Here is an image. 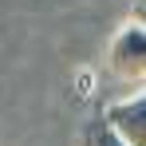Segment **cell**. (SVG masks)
Returning a JSON list of instances; mask_svg holds the SVG:
<instances>
[{
	"mask_svg": "<svg viewBox=\"0 0 146 146\" xmlns=\"http://www.w3.org/2000/svg\"><path fill=\"white\" fill-rule=\"evenodd\" d=\"M134 20H142V24H146V0H134Z\"/></svg>",
	"mask_w": 146,
	"mask_h": 146,
	"instance_id": "4",
	"label": "cell"
},
{
	"mask_svg": "<svg viewBox=\"0 0 146 146\" xmlns=\"http://www.w3.org/2000/svg\"><path fill=\"white\" fill-rule=\"evenodd\" d=\"M75 146H130V142H126L119 130L107 122V115H95V119H87V122H83L79 142H75Z\"/></svg>",
	"mask_w": 146,
	"mask_h": 146,
	"instance_id": "3",
	"label": "cell"
},
{
	"mask_svg": "<svg viewBox=\"0 0 146 146\" xmlns=\"http://www.w3.org/2000/svg\"><path fill=\"white\" fill-rule=\"evenodd\" d=\"M107 67L111 75H119L122 83H146V24L142 20H126L111 40L107 51Z\"/></svg>",
	"mask_w": 146,
	"mask_h": 146,
	"instance_id": "1",
	"label": "cell"
},
{
	"mask_svg": "<svg viewBox=\"0 0 146 146\" xmlns=\"http://www.w3.org/2000/svg\"><path fill=\"white\" fill-rule=\"evenodd\" d=\"M103 115H107V122H111L130 146H146V91L111 103Z\"/></svg>",
	"mask_w": 146,
	"mask_h": 146,
	"instance_id": "2",
	"label": "cell"
}]
</instances>
